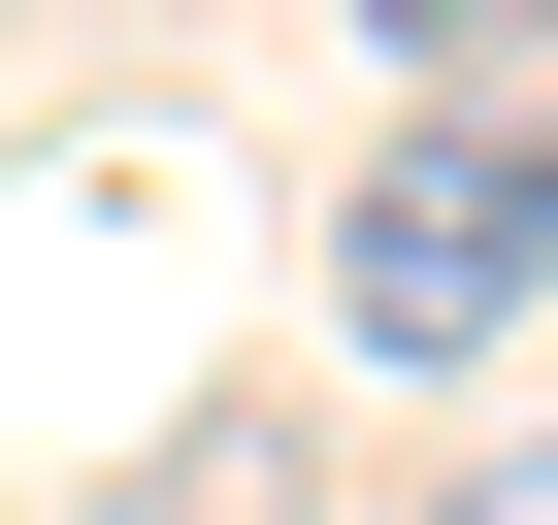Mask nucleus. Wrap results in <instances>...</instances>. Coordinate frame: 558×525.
<instances>
[{"mask_svg":"<svg viewBox=\"0 0 558 525\" xmlns=\"http://www.w3.org/2000/svg\"><path fill=\"white\" fill-rule=\"evenodd\" d=\"M558 296V99H395L362 197H329V329L362 362H493Z\"/></svg>","mask_w":558,"mask_h":525,"instance_id":"f257e3e1","label":"nucleus"},{"mask_svg":"<svg viewBox=\"0 0 558 525\" xmlns=\"http://www.w3.org/2000/svg\"><path fill=\"white\" fill-rule=\"evenodd\" d=\"M362 34H395V66H427V99H493V66H525V34H558V0H362Z\"/></svg>","mask_w":558,"mask_h":525,"instance_id":"f03ea898","label":"nucleus"},{"mask_svg":"<svg viewBox=\"0 0 558 525\" xmlns=\"http://www.w3.org/2000/svg\"><path fill=\"white\" fill-rule=\"evenodd\" d=\"M427 525H558V460H460V492H427Z\"/></svg>","mask_w":558,"mask_h":525,"instance_id":"7ed1b4c3","label":"nucleus"}]
</instances>
